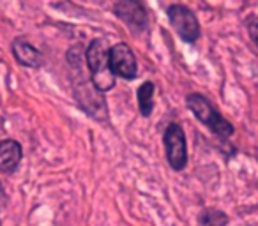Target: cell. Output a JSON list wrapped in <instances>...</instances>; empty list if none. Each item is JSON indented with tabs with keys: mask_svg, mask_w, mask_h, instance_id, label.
I'll return each mask as SVG.
<instances>
[{
	"mask_svg": "<svg viewBox=\"0 0 258 226\" xmlns=\"http://www.w3.org/2000/svg\"><path fill=\"white\" fill-rule=\"evenodd\" d=\"M165 148H166V159L170 166L175 172L186 168L187 163V148H186V136L184 131L177 124H170L165 131Z\"/></svg>",
	"mask_w": 258,
	"mask_h": 226,
	"instance_id": "obj_3",
	"label": "cell"
},
{
	"mask_svg": "<svg viewBox=\"0 0 258 226\" xmlns=\"http://www.w3.org/2000/svg\"><path fill=\"white\" fill-rule=\"evenodd\" d=\"M13 53H15L16 60H18L22 65H25V67L37 69V67H41V64H43L41 53L25 39H16L15 43H13Z\"/></svg>",
	"mask_w": 258,
	"mask_h": 226,
	"instance_id": "obj_8",
	"label": "cell"
},
{
	"mask_svg": "<svg viewBox=\"0 0 258 226\" xmlns=\"http://www.w3.org/2000/svg\"><path fill=\"white\" fill-rule=\"evenodd\" d=\"M110 67L115 76L124 80H133L138 74V65L135 53L125 43H117L110 48Z\"/></svg>",
	"mask_w": 258,
	"mask_h": 226,
	"instance_id": "obj_5",
	"label": "cell"
},
{
	"mask_svg": "<svg viewBox=\"0 0 258 226\" xmlns=\"http://www.w3.org/2000/svg\"><path fill=\"white\" fill-rule=\"evenodd\" d=\"M22 161V145L15 140L0 141V172H15Z\"/></svg>",
	"mask_w": 258,
	"mask_h": 226,
	"instance_id": "obj_7",
	"label": "cell"
},
{
	"mask_svg": "<svg viewBox=\"0 0 258 226\" xmlns=\"http://www.w3.org/2000/svg\"><path fill=\"white\" fill-rule=\"evenodd\" d=\"M168 20L175 32L182 37L186 43H195L200 36V25H198L195 15L184 6H170Z\"/></svg>",
	"mask_w": 258,
	"mask_h": 226,
	"instance_id": "obj_4",
	"label": "cell"
},
{
	"mask_svg": "<svg viewBox=\"0 0 258 226\" xmlns=\"http://www.w3.org/2000/svg\"><path fill=\"white\" fill-rule=\"evenodd\" d=\"M202 226H226L228 217L219 210H207L202 215Z\"/></svg>",
	"mask_w": 258,
	"mask_h": 226,
	"instance_id": "obj_10",
	"label": "cell"
},
{
	"mask_svg": "<svg viewBox=\"0 0 258 226\" xmlns=\"http://www.w3.org/2000/svg\"><path fill=\"white\" fill-rule=\"evenodd\" d=\"M115 15L133 30H144L147 27V13L140 0H117Z\"/></svg>",
	"mask_w": 258,
	"mask_h": 226,
	"instance_id": "obj_6",
	"label": "cell"
},
{
	"mask_svg": "<svg viewBox=\"0 0 258 226\" xmlns=\"http://www.w3.org/2000/svg\"><path fill=\"white\" fill-rule=\"evenodd\" d=\"M247 29H249L251 39H253V41H254V44L258 46V16H256V18L251 20L249 25H247Z\"/></svg>",
	"mask_w": 258,
	"mask_h": 226,
	"instance_id": "obj_11",
	"label": "cell"
},
{
	"mask_svg": "<svg viewBox=\"0 0 258 226\" xmlns=\"http://www.w3.org/2000/svg\"><path fill=\"white\" fill-rule=\"evenodd\" d=\"M85 58L96 90L106 92L113 89L115 74L110 67V48L106 46V43L103 39H94L87 48Z\"/></svg>",
	"mask_w": 258,
	"mask_h": 226,
	"instance_id": "obj_1",
	"label": "cell"
},
{
	"mask_svg": "<svg viewBox=\"0 0 258 226\" xmlns=\"http://www.w3.org/2000/svg\"><path fill=\"white\" fill-rule=\"evenodd\" d=\"M154 83L145 82L144 85L138 89V106H140V113L144 117H149L154 108Z\"/></svg>",
	"mask_w": 258,
	"mask_h": 226,
	"instance_id": "obj_9",
	"label": "cell"
},
{
	"mask_svg": "<svg viewBox=\"0 0 258 226\" xmlns=\"http://www.w3.org/2000/svg\"><path fill=\"white\" fill-rule=\"evenodd\" d=\"M187 108L193 111L195 117H197L202 124H205V126H207L212 133L218 134V136L226 138V136H230V134H233L232 124L223 119V117L219 115V111L216 110L204 96H200V94H191V96L187 97Z\"/></svg>",
	"mask_w": 258,
	"mask_h": 226,
	"instance_id": "obj_2",
	"label": "cell"
}]
</instances>
